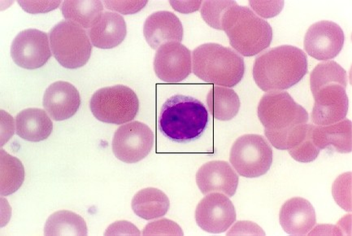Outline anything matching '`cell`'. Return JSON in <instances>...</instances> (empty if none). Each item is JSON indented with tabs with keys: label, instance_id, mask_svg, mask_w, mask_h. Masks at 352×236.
I'll return each mask as SVG.
<instances>
[{
	"label": "cell",
	"instance_id": "2",
	"mask_svg": "<svg viewBox=\"0 0 352 236\" xmlns=\"http://www.w3.org/2000/svg\"><path fill=\"white\" fill-rule=\"evenodd\" d=\"M307 58L296 47L270 49L254 62L253 78L265 92H282L296 85L307 73Z\"/></svg>",
	"mask_w": 352,
	"mask_h": 236
},
{
	"label": "cell",
	"instance_id": "33",
	"mask_svg": "<svg viewBox=\"0 0 352 236\" xmlns=\"http://www.w3.org/2000/svg\"><path fill=\"white\" fill-rule=\"evenodd\" d=\"M250 6L258 14L265 19L274 17L279 14L284 6L283 1L276 2H256L251 1Z\"/></svg>",
	"mask_w": 352,
	"mask_h": 236
},
{
	"label": "cell",
	"instance_id": "13",
	"mask_svg": "<svg viewBox=\"0 0 352 236\" xmlns=\"http://www.w3.org/2000/svg\"><path fill=\"white\" fill-rule=\"evenodd\" d=\"M191 52L184 44L168 42L155 53V73L164 83H181L191 74Z\"/></svg>",
	"mask_w": 352,
	"mask_h": 236
},
{
	"label": "cell",
	"instance_id": "20",
	"mask_svg": "<svg viewBox=\"0 0 352 236\" xmlns=\"http://www.w3.org/2000/svg\"><path fill=\"white\" fill-rule=\"evenodd\" d=\"M16 135L25 140L40 142L47 139L53 123L45 110L30 108L22 110L16 118Z\"/></svg>",
	"mask_w": 352,
	"mask_h": 236
},
{
	"label": "cell",
	"instance_id": "21",
	"mask_svg": "<svg viewBox=\"0 0 352 236\" xmlns=\"http://www.w3.org/2000/svg\"><path fill=\"white\" fill-rule=\"evenodd\" d=\"M314 144L322 151L332 147L338 153L351 151V122L349 119L329 126H316L313 129Z\"/></svg>",
	"mask_w": 352,
	"mask_h": 236
},
{
	"label": "cell",
	"instance_id": "12",
	"mask_svg": "<svg viewBox=\"0 0 352 236\" xmlns=\"http://www.w3.org/2000/svg\"><path fill=\"white\" fill-rule=\"evenodd\" d=\"M195 221L208 233H226L236 221V211L231 200L219 193H209L195 209Z\"/></svg>",
	"mask_w": 352,
	"mask_h": 236
},
{
	"label": "cell",
	"instance_id": "26",
	"mask_svg": "<svg viewBox=\"0 0 352 236\" xmlns=\"http://www.w3.org/2000/svg\"><path fill=\"white\" fill-rule=\"evenodd\" d=\"M24 180L25 170L20 160L1 150V195L6 197L16 193Z\"/></svg>",
	"mask_w": 352,
	"mask_h": 236
},
{
	"label": "cell",
	"instance_id": "16",
	"mask_svg": "<svg viewBox=\"0 0 352 236\" xmlns=\"http://www.w3.org/2000/svg\"><path fill=\"white\" fill-rule=\"evenodd\" d=\"M43 105L54 121H65L78 112L81 105V96L73 84L56 82L44 93Z\"/></svg>",
	"mask_w": 352,
	"mask_h": 236
},
{
	"label": "cell",
	"instance_id": "8",
	"mask_svg": "<svg viewBox=\"0 0 352 236\" xmlns=\"http://www.w3.org/2000/svg\"><path fill=\"white\" fill-rule=\"evenodd\" d=\"M230 162L239 175L253 179L268 173L273 163V149L260 135L239 137L232 146Z\"/></svg>",
	"mask_w": 352,
	"mask_h": 236
},
{
	"label": "cell",
	"instance_id": "5",
	"mask_svg": "<svg viewBox=\"0 0 352 236\" xmlns=\"http://www.w3.org/2000/svg\"><path fill=\"white\" fill-rule=\"evenodd\" d=\"M193 73L199 79L217 86L234 87L245 73L243 57L221 44L204 43L192 53Z\"/></svg>",
	"mask_w": 352,
	"mask_h": 236
},
{
	"label": "cell",
	"instance_id": "24",
	"mask_svg": "<svg viewBox=\"0 0 352 236\" xmlns=\"http://www.w3.org/2000/svg\"><path fill=\"white\" fill-rule=\"evenodd\" d=\"M104 11L100 1H65L61 12L65 19L90 30Z\"/></svg>",
	"mask_w": 352,
	"mask_h": 236
},
{
	"label": "cell",
	"instance_id": "3",
	"mask_svg": "<svg viewBox=\"0 0 352 236\" xmlns=\"http://www.w3.org/2000/svg\"><path fill=\"white\" fill-rule=\"evenodd\" d=\"M209 121L206 107L194 97L175 95L164 102L159 115V130L169 140L180 144L201 137Z\"/></svg>",
	"mask_w": 352,
	"mask_h": 236
},
{
	"label": "cell",
	"instance_id": "19",
	"mask_svg": "<svg viewBox=\"0 0 352 236\" xmlns=\"http://www.w3.org/2000/svg\"><path fill=\"white\" fill-rule=\"evenodd\" d=\"M127 34L126 21L117 12H102L88 30L89 38L94 47L111 49L121 44Z\"/></svg>",
	"mask_w": 352,
	"mask_h": 236
},
{
	"label": "cell",
	"instance_id": "22",
	"mask_svg": "<svg viewBox=\"0 0 352 236\" xmlns=\"http://www.w3.org/2000/svg\"><path fill=\"white\" fill-rule=\"evenodd\" d=\"M170 203L162 191L154 188L144 189L132 200V208L137 216L144 220H153L166 215Z\"/></svg>",
	"mask_w": 352,
	"mask_h": 236
},
{
	"label": "cell",
	"instance_id": "25",
	"mask_svg": "<svg viewBox=\"0 0 352 236\" xmlns=\"http://www.w3.org/2000/svg\"><path fill=\"white\" fill-rule=\"evenodd\" d=\"M87 226L83 218L74 212L58 211L49 217L45 235H87Z\"/></svg>",
	"mask_w": 352,
	"mask_h": 236
},
{
	"label": "cell",
	"instance_id": "23",
	"mask_svg": "<svg viewBox=\"0 0 352 236\" xmlns=\"http://www.w3.org/2000/svg\"><path fill=\"white\" fill-rule=\"evenodd\" d=\"M207 105L209 113L219 121H230L239 112V97L232 89L222 87H212L207 96Z\"/></svg>",
	"mask_w": 352,
	"mask_h": 236
},
{
	"label": "cell",
	"instance_id": "6",
	"mask_svg": "<svg viewBox=\"0 0 352 236\" xmlns=\"http://www.w3.org/2000/svg\"><path fill=\"white\" fill-rule=\"evenodd\" d=\"M52 52L60 65L75 69L90 60L92 45L86 30L69 21H62L49 33Z\"/></svg>",
	"mask_w": 352,
	"mask_h": 236
},
{
	"label": "cell",
	"instance_id": "4",
	"mask_svg": "<svg viewBox=\"0 0 352 236\" xmlns=\"http://www.w3.org/2000/svg\"><path fill=\"white\" fill-rule=\"evenodd\" d=\"M222 30L228 36L230 45L243 56L259 54L270 46L273 39L269 22L236 2L223 17Z\"/></svg>",
	"mask_w": 352,
	"mask_h": 236
},
{
	"label": "cell",
	"instance_id": "15",
	"mask_svg": "<svg viewBox=\"0 0 352 236\" xmlns=\"http://www.w3.org/2000/svg\"><path fill=\"white\" fill-rule=\"evenodd\" d=\"M196 184L204 195L221 193L233 197L239 186V176L228 162L212 161L200 167Z\"/></svg>",
	"mask_w": 352,
	"mask_h": 236
},
{
	"label": "cell",
	"instance_id": "34",
	"mask_svg": "<svg viewBox=\"0 0 352 236\" xmlns=\"http://www.w3.org/2000/svg\"><path fill=\"white\" fill-rule=\"evenodd\" d=\"M25 12L37 14L56 10L60 6V1H19Z\"/></svg>",
	"mask_w": 352,
	"mask_h": 236
},
{
	"label": "cell",
	"instance_id": "14",
	"mask_svg": "<svg viewBox=\"0 0 352 236\" xmlns=\"http://www.w3.org/2000/svg\"><path fill=\"white\" fill-rule=\"evenodd\" d=\"M344 40V33L340 25L331 21H320L307 30L305 50L316 60H332L341 52Z\"/></svg>",
	"mask_w": 352,
	"mask_h": 236
},
{
	"label": "cell",
	"instance_id": "17",
	"mask_svg": "<svg viewBox=\"0 0 352 236\" xmlns=\"http://www.w3.org/2000/svg\"><path fill=\"white\" fill-rule=\"evenodd\" d=\"M144 34L149 46L157 49L168 42L181 43L184 39V30L175 13L160 11L146 19Z\"/></svg>",
	"mask_w": 352,
	"mask_h": 236
},
{
	"label": "cell",
	"instance_id": "11",
	"mask_svg": "<svg viewBox=\"0 0 352 236\" xmlns=\"http://www.w3.org/2000/svg\"><path fill=\"white\" fill-rule=\"evenodd\" d=\"M50 39L43 31L28 29L16 35L11 46L15 63L25 69L41 68L52 56Z\"/></svg>",
	"mask_w": 352,
	"mask_h": 236
},
{
	"label": "cell",
	"instance_id": "7",
	"mask_svg": "<svg viewBox=\"0 0 352 236\" xmlns=\"http://www.w3.org/2000/svg\"><path fill=\"white\" fill-rule=\"evenodd\" d=\"M90 108L99 121L122 125L135 118L140 110V100L131 88L116 85L95 92L90 101Z\"/></svg>",
	"mask_w": 352,
	"mask_h": 236
},
{
	"label": "cell",
	"instance_id": "32",
	"mask_svg": "<svg viewBox=\"0 0 352 236\" xmlns=\"http://www.w3.org/2000/svg\"><path fill=\"white\" fill-rule=\"evenodd\" d=\"M146 3L148 1H105L104 6L108 10L129 15L140 12Z\"/></svg>",
	"mask_w": 352,
	"mask_h": 236
},
{
	"label": "cell",
	"instance_id": "30",
	"mask_svg": "<svg viewBox=\"0 0 352 236\" xmlns=\"http://www.w3.org/2000/svg\"><path fill=\"white\" fill-rule=\"evenodd\" d=\"M351 173H346L338 177L333 186V195L338 206L344 211H351Z\"/></svg>",
	"mask_w": 352,
	"mask_h": 236
},
{
	"label": "cell",
	"instance_id": "31",
	"mask_svg": "<svg viewBox=\"0 0 352 236\" xmlns=\"http://www.w3.org/2000/svg\"><path fill=\"white\" fill-rule=\"evenodd\" d=\"M144 235H182L184 231L182 230L181 227L178 226L176 222L166 219H160L151 222L145 226Z\"/></svg>",
	"mask_w": 352,
	"mask_h": 236
},
{
	"label": "cell",
	"instance_id": "18",
	"mask_svg": "<svg viewBox=\"0 0 352 236\" xmlns=\"http://www.w3.org/2000/svg\"><path fill=\"white\" fill-rule=\"evenodd\" d=\"M279 220L285 233L288 235H306L316 225L315 209L309 200L294 197L280 208Z\"/></svg>",
	"mask_w": 352,
	"mask_h": 236
},
{
	"label": "cell",
	"instance_id": "28",
	"mask_svg": "<svg viewBox=\"0 0 352 236\" xmlns=\"http://www.w3.org/2000/svg\"><path fill=\"white\" fill-rule=\"evenodd\" d=\"M234 1H205L202 3L201 16L211 28L222 30V19Z\"/></svg>",
	"mask_w": 352,
	"mask_h": 236
},
{
	"label": "cell",
	"instance_id": "1",
	"mask_svg": "<svg viewBox=\"0 0 352 236\" xmlns=\"http://www.w3.org/2000/svg\"><path fill=\"white\" fill-rule=\"evenodd\" d=\"M265 135L274 148L289 150L292 142L309 122V114L287 92L266 93L257 109Z\"/></svg>",
	"mask_w": 352,
	"mask_h": 236
},
{
	"label": "cell",
	"instance_id": "35",
	"mask_svg": "<svg viewBox=\"0 0 352 236\" xmlns=\"http://www.w3.org/2000/svg\"><path fill=\"white\" fill-rule=\"evenodd\" d=\"M201 1H197V2H178V1H173L170 2V4L172 7L173 8V10L184 12V13H189V12H193L195 11H197L199 10L200 6H202Z\"/></svg>",
	"mask_w": 352,
	"mask_h": 236
},
{
	"label": "cell",
	"instance_id": "29",
	"mask_svg": "<svg viewBox=\"0 0 352 236\" xmlns=\"http://www.w3.org/2000/svg\"><path fill=\"white\" fill-rule=\"evenodd\" d=\"M314 126V125L310 124L309 130L305 139L295 148L288 151L292 158L298 162L309 163L314 162L320 154V150L315 145L313 140Z\"/></svg>",
	"mask_w": 352,
	"mask_h": 236
},
{
	"label": "cell",
	"instance_id": "27",
	"mask_svg": "<svg viewBox=\"0 0 352 236\" xmlns=\"http://www.w3.org/2000/svg\"><path fill=\"white\" fill-rule=\"evenodd\" d=\"M332 83H338L347 86L346 72L342 67L333 61L320 63L316 66L310 75L311 93L316 89Z\"/></svg>",
	"mask_w": 352,
	"mask_h": 236
},
{
	"label": "cell",
	"instance_id": "10",
	"mask_svg": "<svg viewBox=\"0 0 352 236\" xmlns=\"http://www.w3.org/2000/svg\"><path fill=\"white\" fill-rule=\"evenodd\" d=\"M313 96L315 104L311 118L316 126H329L346 119L349 108L346 87L329 83L316 89Z\"/></svg>",
	"mask_w": 352,
	"mask_h": 236
},
{
	"label": "cell",
	"instance_id": "9",
	"mask_svg": "<svg viewBox=\"0 0 352 236\" xmlns=\"http://www.w3.org/2000/svg\"><path fill=\"white\" fill-rule=\"evenodd\" d=\"M155 144V133L146 124L131 122L122 125L115 132L113 153L120 161L137 163L148 157Z\"/></svg>",
	"mask_w": 352,
	"mask_h": 236
}]
</instances>
